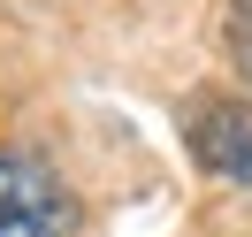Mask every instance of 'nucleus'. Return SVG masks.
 <instances>
[{"mask_svg":"<svg viewBox=\"0 0 252 237\" xmlns=\"http://www.w3.org/2000/svg\"><path fill=\"white\" fill-rule=\"evenodd\" d=\"M77 199L69 184L23 145H0V237H69Z\"/></svg>","mask_w":252,"mask_h":237,"instance_id":"f257e3e1","label":"nucleus"},{"mask_svg":"<svg viewBox=\"0 0 252 237\" xmlns=\"http://www.w3.org/2000/svg\"><path fill=\"white\" fill-rule=\"evenodd\" d=\"M184 138H191V161H199L206 176L252 191V107H237V100H199Z\"/></svg>","mask_w":252,"mask_h":237,"instance_id":"f03ea898","label":"nucleus"},{"mask_svg":"<svg viewBox=\"0 0 252 237\" xmlns=\"http://www.w3.org/2000/svg\"><path fill=\"white\" fill-rule=\"evenodd\" d=\"M237 54H245V69H252V0L237 8Z\"/></svg>","mask_w":252,"mask_h":237,"instance_id":"7ed1b4c3","label":"nucleus"}]
</instances>
